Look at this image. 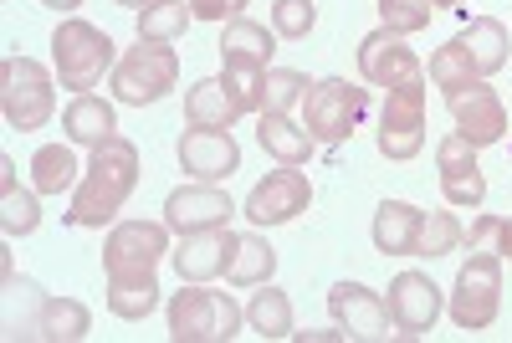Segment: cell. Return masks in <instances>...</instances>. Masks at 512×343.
I'll use <instances>...</instances> for the list:
<instances>
[{
	"label": "cell",
	"instance_id": "1",
	"mask_svg": "<svg viewBox=\"0 0 512 343\" xmlns=\"http://www.w3.org/2000/svg\"><path fill=\"white\" fill-rule=\"evenodd\" d=\"M139 185V144L113 134L108 144L93 149V159L82 164V180L72 190V210H67V226H82V231H98L108 226L123 200L134 195Z\"/></svg>",
	"mask_w": 512,
	"mask_h": 343
},
{
	"label": "cell",
	"instance_id": "2",
	"mask_svg": "<svg viewBox=\"0 0 512 343\" xmlns=\"http://www.w3.org/2000/svg\"><path fill=\"white\" fill-rule=\"evenodd\" d=\"M52 67H57V82L67 93H88L103 82V72L118 67V52H113V36L82 16H67L52 36Z\"/></svg>",
	"mask_w": 512,
	"mask_h": 343
},
{
	"label": "cell",
	"instance_id": "3",
	"mask_svg": "<svg viewBox=\"0 0 512 343\" xmlns=\"http://www.w3.org/2000/svg\"><path fill=\"white\" fill-rule=\"evenodd\" d=\"M0 113H6V128H47L57 113V77L31 62V57H6L0 62Z\"/></svg>",
	"mask_w": 512,
	"mask_h": 343
},
{
	"label": "cell",
	"instance_id": "4",
	"mask_svg": "<svg viewBox=\"0 0 512 343\" xmlns=\"http://www.w3.org/2000/svg\"><path fill=\"white\" fill-rule=\"evenodd\" d=\"M175 82H180V52L169 41L139 36V47H128L113 67V98L128 108H144V103H159L175 93Z\"/></svg>",
	"mask_w": 512,
	"mask_h": 343
},
{
	"label": "cell",
	"instance_id": "5",
	"mask_svg": "<svg viewBox=\"0 0 512 343\" xmlns=\"http://www.w3.org/2000/svg\"><path fill=\"white\" fill-rule=\"evenodd\" d=\"M502 313V256L497 251H472L456 272L451 287V323L466 333L492 328Z\"/></svg>",
	"mask_w": 512,
	"mask_h": 343
},
{
	"label": "cell",
	"instance_id": "6",
	"mask_svg": "<svg viewBox=\"0 0 512 343\" xmlns=\"http://www.w3.org/2000/svg\"><path fill=\"white\" fill-rule=\"evenodd\" d=\"M364 103H369V93L354 88L349 77H323L303 98V128L323 149H338V144L354 139V128L364 118Z\"/></svg>",
	"mask_w": 512,
	"mask_h": 343
},
{
	"label": "cell",
	"instance_id": "7",
	"mask_svg": "<svg viewBox=\"0 0 512 343\" xmlns=\"http://www.w3.org/2000/svg\"><path fill=\"white\" fill-rule=\"evenodd\" d=\"M374 144L390 164H410L425 149V72L384 88V118H379Z\"/></svg>",
	"mask_w": 512,
	"mask_h": 343
},
{
	"label": "cell",
	"instance_id": "8",
	"mask_svg": "<svg viewBox=\"0 0 512 343\" xmlns=\"http://www.w3.org/2000/svg\"><path fill=\"white\" fill-rule=\"evenodd\" d=\"M175 251L169 246V226L154 221H118L103 241V272L128 277V272H159V262Z\"/></svg>",
	"mask_w": 512,
	"mask_h": 343
},
{
	"label": "cell",
	"instance_id": "9",
	"mask_svg": "<svg viewBox=\"0 0 512 343\" xmlns=\"http://www.w3.org/2000/svg\"><path fill=\"white\" fill-rule=\"evenodd\" d=\"M313 205V185H308V175L303 169H272L267 180H256L251 185V195H246V205H241V216L251 221V226H287V221H297L303 210Z\"/></svg>",
	"mask_w": 512,
	"mask_h": 343
},
{
	"label": "cell",
	"instance_id": "10",
	"mask_svg": "<svg viewBox=\"0 0 512 343\" xmlns=\"http://www.w3.org/2000/svg\"><path fill=\"white\" fill-rule=\"evenodd\" d=\"M231 216H236V200L221 185H205V180L169 190V200H164V226L175 231V236L221 231V226H231Z\"/></svg>",
	"mask_w": 512,
	"mask_h": 343
},
{
	"label": "cell",
	"instance_id": "11",
	"mask_svg": "<svg viewBox=\"0 0 512 343\" xmlns=\"http://www.w3.org/2000/svg\"><path fill=\"white\" fill-rule=\"evenodd\" d=\"M175 154L185 164V175L205 185H226L241 169V144L231 139V128H185Z\"/></svg>",
	"mask_w": 512,
	"mask_h": 343
},
{
	"label": "cell",
	"instance_id": "12",
	"mask_svg": "<svg viewBox=\"0 0 512 343\" xmlns=\"http://www.w3.org/2000/svg\"><path fill=\"white\" fill-rule=\"evenodd\" d=\"M384 308H390L395 338H420V333H431L436 318H441V287L425 277V272H400L390 282Z\"/></svg>",
	"mask_w": 512,
	"mask_h": 343
},
{
	"label": "cell",
	"instance_id": "13",
	"mask_svg": "<svg viewBox=\"0 0 512 343\" xmlns=\"http://www.w3.org/2000/svg\"><path fill=\"white\" fill-rule=\"evenodd\" d=\"M451 103V118H456V134L472 139L477 149H492L507 139V103L497 98V88H487V82L477 77L472 88H461L446 98Z\"/></svg>",
	"mask_w": 512,
	"mask_h": 343
},
{
	"label": "cell",
	"instance_id": "14",
	"mask_svg": "<svg viewBox=\"0 0 512 343\" xmlns=\"http://www.w3.org/2000/svg\"><path fill=\"white\" fill-rule=\"evenodd\" d=\"M328 313L349 338H390V328H395L384 297L374 287H364V282H338L328 292Z\"/></svg>",
	"mask_w": 512,
	"mask_h": 343
},
{
	"label": "cell",
	"instance_id": "15",
	"mask_svg": "<svg viewBox=\"0 0 512 343\" xmlns=\"http://www.w3.org/2000/svg\"><path fill=\"white\" fill-rule=\"evenodd\" d=\"M359 77L369 82V88H395V82H405V77H420V62L405 47V36L379 26L359 41Z\"/></svg>",
	"mask_w": 512,
	"mask_h": 343
},
{
	"label": "cell",
	"instance_id": "16",
	"mask_svg": "<svg viewBox=\"0 0 512 343\" xmlns=\"http://www.w3.org/2000/svg\"><path fill=\"white\" fill-rule=\"evenodd\" d=\"M231 251H236V236H231V226H221V231L180 236V246L169 251V262H175L180 282H216L231 267Z\"/></svg>",
	"mask_w": 512,
	"mask_h": 343
},
{
	"label": "cell",
	"instance_id": "17",
	"mask_svg": "<svg viewBox=\"0 0 512 343\" xmlns=\"http://www.w3.org/2000/svg\"><path fill=\"white\" fill-rule=\"evenodd\" d=\"M169 338L175 343H216V292L205 282H180L169 297Z\"/></svg>",
	"mask_w": 512,
	"mask_h": 343
},
{
	"label": "cell",
	"instance_id": "18",
	"mask_svg": "<svg viewBox=\"0 0 512 343\" xmlns=\"http://www.w3.org/2000/svg\"><path fill=\"white\" fill-rule=\"evenodd\" d=\"M420 221H425L420 205H410V200H384V205L374 210V226H369L374 251H384V256H415Z\"/></svg>",
	"mask_w": 512,
	"mask_h": 343
},
{
	"label": "cell",
	"instance_id": "19",
	"mask_svg": "<svg viewBox=\"0 0 512 343\" xmlns=\"http://www.w3.org/2000/svg\"><path fill=\"white\" fill-rule=\"evenodd\" d=\"M262 123H256V144H262L277 164H287V169H303L308 159H313V149H318V139L308 134L303 123H292V113H256Z\"/></svg>",
	"mask_w": 512,
	"mask_h": 343
},
{
	"label": "cell",
	"instance_id": "20",
	"mask_svg": "<svg viewBox=\"0 0 512 343\" xmlns=\"http://www.w3.org/2000/svg\"><path fill=\"white\" fill-rule=\"evenodd\" d=\"M62 128H67V144L77 149H98L118 134V113L108 98H93V93H77L62 113Z\"/></svg>",
	"mask_w": 512,
	"mask_h": 343
},
{
	"label": "cell",
	"instance_id": "21",
	"mask_svg": "<svg viewBox=\"0 0 512 343\" xmlns=\"http://www.w3.org/2000/svg\"><path fill=\"white\" fill-rule=\"evenodd\" d=\"M159 308V277L154 272H128V277H108V313L123 323H144Z\"/></svg>",
	"mask_w": 512,
	"mask_h": 343
},
{
	"label": "cell",
	"instance_id": "22",
	"mask_svg": "<svg viewBox=\"0 0 512 343\" xmlns=\"http://www.w3.org/2000/svg\"><path fill=\"white\" fill-rule=\"evenodd\" d=\"M241 118V108L231 103L221 77H200L195 88L185 93V123L190 128H231Z\"/></svg>",
	"mask_w": 512,
	"mask_h": 343
},
{
	"label": "cell",
	"instance_id": "23",
	"mask_svg": "<svg viewBox=\"0 0 512 343\" xmlns=\"http://www.w3.org/2000/svg\"><path fill=\"white\" fill-rule=\"evenodd\" d=\"M72 149H77V144H41V149H36V159H31L36 195H67V190H77L82 164H77Z\"/></svg>",
	"mask_w": 512,
	"mask_h": 343
},
{
	"label": "cell",
	"instance_id": "24",
	"mask_svg": "<svg viewBox=\"0 0 512 343\" xmlns=\"http://www.w3.org/2000/svg\"><path fill=\"white\" fill-rule=\"evenodd\" d=\"M461 47L472 52V62H477V77H492V72H502V67H507L512 36H507V26H502L497 16H477L472 26L461 31Z\"/></svg>",
	"mask_w": 512,
	"mask_h": 343
},
{
	"label": "cell",
	"instance_id": "25",
	"mask_svg": "<svg viewBox=\"0 0 512 343\" xmlns=\"http://www.w3.org/2000/svg\"><path fill=\"white\" fill-rule=\"evenodd\" d=\"M93 333V313L77 303V297H47L41 303V318H36V338L47 343H82Z\"/></svg>",
	"mask_w": 512,
	"mask_h": 343
},
{
	"label": "cell",
	"instance_id": "26",
	"mask_svg": "<svg viewBox=\"0 0 512 343\" xmlns=\"http://www.w3.org/2000/svg\"><path fill=\"white\" fill-rule=\"evenodd\" d=\"M272 272H277V251H272V241H262V236H236L226 282H231V287H267Z\"/></svg>",
	"mask_w": 512,
	"mask_h": 343
},
{
	"label": "cell",
	"instance_id": "27",
	"mask_svg": "<svg viewBox=\"0 0 512 343\" xmlns=\"http://www.w3.org/2000/svg\"><path fill=\"white\" fill-rule=\"evenodd\" d=\"M272 52H277V31H267L262 21H246V16L226 21V31H221V57H246V62L272 67Z\"/></svg>",
	"mask_w": 512,
	"mask_h": 343
},
{
	"label": "cell",
	"instance_id": "28",
	"mask_svg": "<svg viewBox=\"0 0 512 343\" xmlns=\"http://www.w3.org/2000/svg\"><path fill=\"white\" fill-rule=\"evenodd\" d=\"M246 323H251V333H262L267 343L292 338V297L267 282V292H256L251 303H246Z\"/></svg>",
	"mask_w": 512,
	"mask_h": 343
},
{
	"label": "cell",
	"instance_id": "29",
	"mask_svg": "<svg viewBox=\"0 0 512 343\" xmlns=\"http://www.w3.org/2000/svg\"><path fill=\"white\" fill-rule=\"evenodd\" d=\"M221 62H226L221 82H226L231 103L241 108V118H246V113H262V88H267V67H262V62H246V57H221Z\"/></svg>",
	"mask_w": 512,
	"mask_h": 343
},
{
	"label": "cell",
	"instance_id": "30",
	"mask_svg": "<svg viewBox=\"0 0 512 343\" xmlns=\"http://www.w3.org/2000/svg\"><path fill=\"white\" fill-rule=\"evenodd\" d=\"M431 82H436V88H441L446 98H451V93H461V88H472V82H477V62H472V52L461 47V36L431 52Z\"/></svg>",
	"mask_w": 512,
	"mask_h": 343
},
{
	"label": "cell",
	"instance_id": "31",
	"mask_svg": "<svg viewBox=\"0 0 512 343\" xmlns=\"http://www.w3.org/2000/svg\"><path fill=\"white\" fill-rule=\"evenodd\" d=\"M195 11H190V0H154V6L139 11V36L144 41H180L190 31Z\"/></svg>",
	"mask_w": 512,
	"mask_h": 343
},
{
	"label": "cell",
	"instance_id": "32",
	"mask_svg": "<svg viewBox=\"0 0 512 343\" xmlns=\"http://www.w3.org/2000/svg\"><path fill=\"white\" fill-rule=\"evenodd\" d=\"M461 231H466V226L451 216V210H431V216L420 221L415 256H431V262H436V256H451V251L461 246Z\"/></svg>",
	"mask_w": 512,
	"mask_h": 343
},
{
	"label": "cell",
	"instance_id": "33",
	"mask_svg": "<svg viewBox=\"0 0 512 343\" xmlns=\"http://www.w3.org/2000/svg\"><path fill=\"white\" fill-rule=\"evenodd\" d=\"M313 82L292 67H267V88H262V113H292L297 103L308 98Z\"/></svg>",
	"mask_w": 512,
	"mask_h": 343
},
{
	"label": "cell",
	"instance_id": "34",
	"mask_svg": "<svg viewBox=\"0 0 512 343\" xmlns=\"http://www.w3.org/2000/svg\"><path fill=\"white\" fill-rule=\"evenodd\" d=\"M36 226H41V205H36V195L21 190V185L0 190V231L16 241V236H31Z\"/></svg>",
	"mask_w": 512,
	"mask_h": 343
},
{
	"label": "cell",
	"instance_id": "35",
	"mask_svg": "<svg viewBox=\"0 0 512 343\" xmlns=\"http://www.w3.org/2000/svg\"><path fill=\"white\" fill-rule=\"evenodd\" d=\"M431 16H436L431 0H379V26L395 31V36L425 31V26H431Z\"/></svg>",
	"mask_w": 512,
	"mask_h": 343
},
{
	"label": "cell",
	"instance_id": "36",
	"mask_svg": "<svg viewBox=\"0 0 512 343\" xmlns=\"http://www.w3.org/2000/svg\"><path fill=\"white\" fill-rule=\"evenodd\" d=\"M318 26V6L313 0H272V31L287 41H303Z\"/></svg>",
	"mask_w": 512,
	"mask_h": 343
},
{
	"label": "cell",
	"instance_id": "37",
	"mask_svg": "<svg viewBox=\"0 0 512 343\" xmlns=\"http://www.w3.org/2000/svg\"><path fill=\"white\" fill-rule=\"evenodd\" d=\"M441 195L456 210H477L487 200V175L482 169H461V175H441Z\"/></svg>",
	"mask_w": 512,
	"mask_h": 343
},
{
	"label": "cell",
	"instance_id": "38",
	"mask_svg": "<svg viewBox=\"0 0 512 343\" xmlns=\"http://www.w3.org/2000/svg\"><path fill=\"white\" fill-rule=\"evenodd\" d=\"M436 169L441 175H461V169H477V144L461 139V134H446L436 144Z\"/></svg>",
	"mask_w": 512,
	"mask_h": 343
},
{
	"label": "cell",
	"instance_id": "39",
	"mask_svg": "<svg viewBox=\"0 0 512 343\" xmlns=\"http://www.w3.org/2000/svg\"><path fill=\"white\" fill-rule=\"evenodd\" d=\"M241 323H246V308L231 292H216V343H231L241 333Z\"/></svg>",
	"mask_w": 512,
	"mask_h": 343
},
{
	"label": "cell",
	"instance_id": "40",
	"mask_svg": "<svg viewBox=\"0 0 512 343\" xmlns=\"http://www.w3.org/2000/svg\"><path fill=\"white\" fill-rule=\"evenodd\" d=\"M497 236H502V216H477L461 231V246L466 251H497Z\"/></svg>",
	"mask_w": 512,
	"mask_h": 343
},
{
	"label": "cell",
	"instance_id": "41",
	"mask_svg": "<svg viewBox=\"0 0 512 343\" xmlns=\"http://www.w3.org/2000/svg\"><path fill=\"white\" fill-rule=\"evenodd\" d=\"M190 11H195V21L226 26V21H236V16L246 11V0H190Z\"/></svg>",
	"mask_w": 512,
	"mask_h": 343
},
{
	"label": "cell",
	"instance_id": "42",
	"mask_svg": "<svg viewBox=\"0 0 512 343\" xmlns=\"http://www.w3.org/2000/svg\"><path fill=\"white\" fill-rule=\"evenodd\" d=\"M297 343H338V338H349L344 328H308V333H292Z\"/></svg>",
	"mask_w": 512,
	"mask_h": 343
},
{
	"label": "cell",
	"instance_id": "43",
	"mask_svg": "<svg viewBox=\"0 0 512 343\" xmlns=\"http://www.w3.org/2000/svg\"><path fill=\"white\" fill-rule=\"evenodd\" d=\"M497 256L512 262V216H502V236H497Z\"/></svg>",
	"mask_w": 512,
	"mask_h": 343
},
{
	"label": "cell",
	"instance_id": "44",
	"mask_svg": "<svg viewBox=\"0 0 512 343\" xmlns=\"http://www.w3.org/2000/svg\"><path fill=\"white\" fill-rule=\"evenodd\" d=\"M41 6H47V11H62V16H72V11L82 6V0H41Z\"/></svg>",
	"mask_w": 512,
	"mask_h": 343
},
{
	"label": "cell",
	"instance_id": "45",
	"mask_svg": "<svg viewBox=\"0 0 512 343\" xmlns=\"http://www.w3.org/2000/svg\"><path fill=\"white\" fill-rule=\"evenodd\" d=\"M113 6H123V11H144V6H154V0H113Z\"/></svg>",
	"mask_w": 512,
	"mask_h": 343
},
{
	"label": "cell",
	"instance_id": "46",
	"mask_svg": "<svg viewBox=\"0 0 512 343\" xmlns=\"http://www.w3.org/2000/svg\"><path fill=\"white\" fill-rule=\"evenodd\" d=\"M431 6L441 11V6H466V0H431Z\"/></svg>",
	"mask_w": 512,
	"mask_h": 343
}]
</instances>
